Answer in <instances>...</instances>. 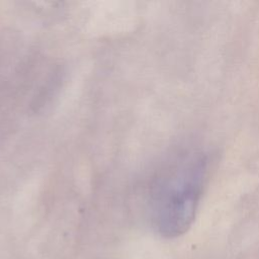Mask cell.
I'll list each match as a JSON object with an SVG mask.
<instances>
[{
  "label": "cell",
  "instance_id": "1",
  "mask_svg": "<svg viewBox=\"0 0 259 259\" xmlns=\"http://www.w3.org/2000/svg\"><path fill=\"white\" fill-rule=\"evenodd\" d=\"M207 158L190 150L175 161L162 177L154 196V221L168 238L185 233L194 221L207 175Z\"/></svg>",
  "mask_w": 259,
  "mask_h": 259
}]
</instances>
